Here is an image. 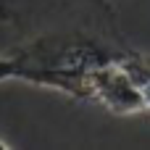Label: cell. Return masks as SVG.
I'll return each instance as SVG.
<instances>
[{
    "label": "cell",
    "instance_id": "cell-1",
    "mask_svg": "<svg viewBox=\"0 0 150 150\" xmlns=\"http://www.w3.org/2000/svg\"><path fill=\"white\" fill-rule=\"evenodd\" d=\"M0 26L16 37L3 55L24 63L26 82L76 100L87 69L127 47L108 0H0Z\"/></svg>",
    "mask_w": 150,
    "mask_h": 150
},
{
    "label": "cell",
    "instance_id": "cell-2",
    "mask_svg": "<svg viewBox=\"0 0 150 150\" xmlns=\"http://www.w3.org/2000/svg\"><path fill=\"white\" fill-rule=\"evenodd\" d=\"M119 58H121V66L127 69L129 79H132V84L137 87L145 111H150V55L127 47V50H121Z\"/></svg>",
    "mask_w": 150,
    "mask_h": 150
},
{
    "label": "cell",
    "instance_id": "cell-3",
    "mask_svg": "<svg viewBox=\"0 0 150 150\" xmlns=\"http://www.w3.org/2000/svg\"><path fill=\"white\" fill-rule=\"evenodd\" d=\"M11 79H24L26 82V69L16 55H3L0 53V82H11Z\"/></svg>",
    "mask_w": 150,
    "mask_h": 150
},
{
    "label": "cell",
    "instance_id": "cell-4",
    "mask_svg": "<svg viewBox=\"0 0 150 150\" xmlns=\"http://www.w3.org/2000/svg\"><path fill=\"white\" fill-rule=\"evenodd\" d=\"M11 148V145H8V142H3V140H0V150H8Z\"/></svg>",
    "mask_w": 150,
    "mask_h": 150
}]
</instances>
